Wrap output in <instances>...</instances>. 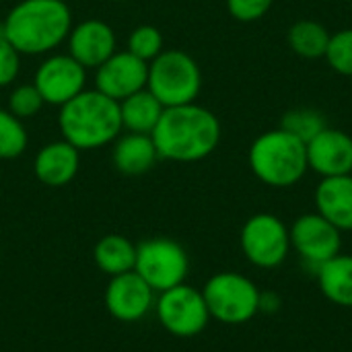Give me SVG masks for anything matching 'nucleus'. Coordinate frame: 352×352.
<instances>
[{"instance_id": "obj_1", "label": "nucleus", "mask_w": 352, "mask_h": 352, "mask_svg": "<svg viewBox=\"0 0 352 352\" xmlns=\"http://www.w3.org/2000/svg\"><path fill=\"white\" fill-rule=\"evenodd\" d=\"M151 136L159 159L194 163L206 159L219 146L221 122L210 109L194 101L177 107H165Z\"/></svg>"}, {"instance_id": "obj_2", "label": "nucleus", "mask_w": 352, "mask_h": 352, "mask_svg": "<svg viewBox=\"0 0 352 352\" xmlns=\"http://www.w3.org/2000/svg\"><path fill=\"white\" fill-rule=\"evenodd\" d=\"M72 29V14L60 0H21L10 8L0 31L25 56H43L62 45Z\"/></svg>"}, {"instance_id": "obj_3", "label": "nucleus", "mask_w": 352, "mask_h": 352, "mask_svg": "<svg viewBox=\"0 0 352 352\" xmlns=\"http://www.w3.org/2000/svg\"><path fill=\"white\" fill-rule=\"evenodd\" d=\"M58 126L64 140L78 151L105 146L122 132L120 101L103 95L97 89H85L60 107Z\"/></svg>"}, {"instance_id": "obj_4", "label": "nucleus", "mask_w": 352, "mask_h": 352, "mask_svg": "<svg viewBox=\"0 0 352 352\" xmlns=\"http://www.w3.org/2000/svg\"><path fill=\"white\" fill-rule=\"evenodd\" d=\"M252 173L270 188H291L309 169L307 144L283 128L260 134L250 146Z\"/></svg>"}, {"instance_id": "obj_5", "label": "nucleus", "mask_w": 352, "mask_h": 352, "mask_svg": "<svg viewBox=\"0 0 352 352\" xmlns=\"http://www.w3.org/2000/svg\"><path fill=\"white\" fill-rule=\"evenodd\" d=\"M146 89L163 107L194 103L202 89V72L198 62L182 50H163L148 64Z\"/></svg>"}, {"instance_id": "obj_6", "label": "nucleus", "mask_w": 352, "mask_h": 352, "mask_svg": "<svg viewBox=\"0 0 352 352\" xmlns=\"http://www.w3.org/2000/svg\"><path fill=\"white\" fill-rule=\"evenodd\" d=\"M210 318L227 326L248 324L260 311V289L239 272H219L202 289Z\"/></svg>"}, {"instance_id": "obj_7", "label": "nucleus", "mask_w": 352, "mask_h": 352, "mask_svg": "<svg viewBox=\"0 0 352 352\" xmlns=\"http://www.w3.org/2000/svg\"><path fill=\"white\" fill-rule=\"evenodd\" d=\"M134 272H138L155 293H163L186 283L190 260L186 250L177 241L155 237L136 245Z\"/></svg>"}, {"instance_id": "obj_8", "label": "nucleus", "mask_w": 352, "mask_h": 352, "mask_svg": "<svg viewBox=\"0 0 352 352\" xmlns=\"http://www.w3.org/2000/svg\"><path fill=\"white\" fill-rule=\"evenodd\" d=\"M155 311L161 326L177 338L198 336L210 322L202 291L186 283L159 293L155 299Z\"/></svg>"}, {"instance_id": "obj_9", "label": "nucleus", "mask_w": 352, "mask_h": 352, "mask_svg": "<svg viewBox=\"0 0 352 352\" xmlns=\"http://www.w3.org/2000/svg\"><path fill=\"white\" fill-rule=\"evenodd\" d=\"M239 245L250 264L270 270L278 268L287 260L291 237L287 225L278 217L260 212L245 221L239 235Z\"/></svg>"}, {"instance_id": "obj_10", "label": "nucleus", "mask_w": 352, "mask_h": 352, "mask_svg": "<svg viewBox=\"0 0 352 352\" xmlns=\"http://www.w3.org/2000/svg\"><path fill=\"white\" fill-rule=\"evenodd\" d=\"M289 237L291 248L301 256V260L316 268L338 256L342 248V231L318 212L301 214L289 229Z\"/></svg>"}, {"instance_id": "obj_11", "label": "nucleus", "mask_w": 352, "mask_h": 352, "mask_svg": "<svg viewBox=\"0 0 352 352\" xmlns=\"http://www.w3.org/2000/svg\"><path fill=\"white\" fill-rule=\"evenodd\" d=\"M33 85L45 103L62 107L85 91L87 68L70 54H54L39 64Z\"/></svg>"}, {"instance_id": "obj_12", "label": "nucleus", "mask_w": 352, "mask_h": 352, "mask_svg": "<svg viewBox=\"0 0 352 352\" xmlns=\"http://www.w3.org/2000/svg\"><path fill=\"white\" fill-rule=\"evenodd\" d=\"M146 82H148V62L136 58L128 50L116 52L97 68L95 74V89L116 101H122L146 89Z\"/></svg>"}, {"instance_id": "obj_13", "label": "nucleus", "mask_w": 352, "mask_h": 352, "mask_svg": "<svg viewBox=\"0 0 352 352\" xmlns=\"http://www.w3.org/2000/svg\"><path fill=\"white\" fill-rule=\"evenodd\" d=\"M105 307L120 322H138L155 307V291L134 270L118 274L105 289Z\"/></svg>"}, {"instance_id": "obj_14", "label": "nucleus", "mask_w": 352, "mask_h": 352, "mask_svg": "<svg viewBox=\"0 0 352 352\" xmlns=\"http://www.w3.org/2000/svg\"><path fill=\"white\" fill-rule=\"evenodd\" d=\"M307 163L322 179L352 175V136L344 130L326 126L307 142Z\"/></svg>"}, {"instance_id": "obj_15", "label": "nucleus", "mask_w": 352, "mask_h": 352, "mask_svg": "<svg viewBox=\"0 0 352 352\" xmlns=\"http://www.w3.org/2000/svg\"><path fill=\"white\" fill-rule=\"evenodd\" d=\"M68 54L85 68H99L107 58L118 52L113 29L99 19H87L70 29Z\"/></svg>"}, {"instance_id": "obj_16", "label": "nucleus", "mask_w": 352, "mask_h": 352, "mask_svg": "<svg viewBox=\"0 0 352 352\" xmlns=\"http://www.w3.org/2000/svg\"><path fill=\"white\" fill-rule=\"evenodd\" d=\"M80 167V151L70 142L56 140L39 148L33 169L41 184L50 188H62L70 184Z\"/></svg>"}, {"instance_id": "obj_17", "label": "nucleus", "mask_w": 352, "mask_h": 352, "mask_svg": "<svg viewBox=\"0 0 352 352\" xmlns=\"http://www.w3.org/2000/svg\"><path fill=\"white\" fill-rule=\"evenodd\" d=\"M316 212L338 231H352V175L324 177L314 194Z\"/></svg>"}, {"instance_id": "obj_18", "label": "nucleus", "mask_w": 352, "mask_h": 352, "mask_svg": "<svg viewBox=\"0 0 352 352\" xmlns=\"http://www.w3.org/2000/svg\"><path fill=\"white\" fill-rule=\"evenodd\" d=\"M159 153L151 134L128 132L113 144V165L124 175H142L157 163Z\"/></svg>"}, {"instance_id": "obj_19", "label": "nucleus", "mask_w": 352, "mask_h": 352, "mask_svg": "<svg viewBox=\"0 0 352 352\" xmlns=\"http://www.w3.org/2000/svg\"><path fill=\"white\" fill-rule=\"evenodd\" d=\"M163 111L165 107L148 89H142L120 101L122 128L136 134H153Z\"/></svg>"}, {"instance_id": "obj_20", "label": "nucleus", "mask_w": 352, "mask_h": 352, "mask_svg": "<svg viewBox=\"0 0 352 352\" xmlns=\"http://www.w3.org/2000/svg\"><path fill=\"white\" fill-rule=\"evenodd\" d=\"M322 295L340 307H352V256L338 254L318 268Z\"/></svg>"}, {"instance_id": "obj_21", "label": "nucleus", "mask_w": 352, "mask_h": 352, "mask_svg": "<svg viewBox=\"0 0 352 352\" xmlns=\"http://www.w3.org/2000/svg\"><path fill=\"white\" fill-rule=\"evenodd\" d=\"M95 264L109 278L118 274H126L134 270L136 264V245L124 235H105L97 241L93 250Z\"/></svg>"}, {"instance_id": "obj_22", "label": "nucleus", "mask_w": 352, "mask_h": 352, "mask_svg": "<svg viewBox=\"0 0 352 352\" xmlns=\"http://www.w3.org/2000/svg\"><path fill=\"white\" fill-rule=\"evenodd\" d=\"M330 35L332 33L322 23L311 19H301L291 25L287 33V41L297 56L305 60H318L326 56Z\"/></svg>"}, {"instance_id": "obj_23", "label": "nucleus", "mask_w": 352, "mask_h": 352, "mask_svg": "<svg viewBox=\"0 0 352 352\" xmlns=\"http://www.w3.org/2000/svg\"><path fill=\"white\" fill-rule=\"evenodd\" d=\"M326 126H328L326 118L322 116V111H318L314 107H297V109H291V111H287L283 116V122H280V128L283 130H287L295 138L303 140L305 144L309 140H314Z\"/></svg>"}, {"instance_id": "obj_24", "label": "nucleus", "mask_w": 352, "mask_h": 352, "mask_svg": "<svg viewBox=\"0 0 352 352\" xmlns=\"http://www.w3.org/2000/svg\"><path fill=\"white\" fill-rule=\"evenodd\" d=\"M27 148V130L23 120L8 109H0V159H14Z\"/></svg>"}, {"instance_id": "obj_25", "label": "nucleus", "mask_w": 352, "mask_h": 352, "mask_svg": "<svg viewBox=\"0 0 352 352\" xmlns=\"http://www.w3.org/2000/svg\"><path fill=\"white\" fill-rule=\"evenodd\" d=\"M128 52L144 62H153L163 52V35L153 25L136 27L128 37Z\"/></svg>"}, {"instance_id": "obj_26", "label": "nucleus", "mask_w": 352, "mask_h": 352, "mask_svg": "<svg viewBox=\"0 0 352 352\" xmlns=\"http://www.w3.org/2000/svg\"><path fill=\"white\" fill-rule=\"evenodd\" d=\"M324 58L328 60L334 72L342 76H352V29H342L330 35V43Z\"/></svg>"}, {"instance_id": "obj_27", "label": "nucleus", "mask_w": 352, "mask_h": 352, "mask_svg": "<svg viewBox=\"0 0 352 352\" xmlns=\"http://www.w3.org/2000/svg\"><path fill=\"white\" fill-rule=\"evenodd\" d=\"M43 97L39 95L37 87L31 85H19L12 89L10 97H8V111L12 116H16L19 120H27L39 113V109L43 107Z\"/></svg>"}, {"instance_id": "obj_28", "label": "nucleus", "mask_w": 352, "mask_h": 352, "mask_svg": "<svg viewBox=\"0 0 352 352\" xmlns=\"http://www.w3.org/2000/svg\"><path fill=\"white\" fill-rule=\"evenodd\" d=\"M19 70H21V54L0 31V87H8L10 82H14Z\"/></svg>"}, {"instance_id": "obj_29", "label": "nucleus", "mask_w": 352, "mask_h": 352, "mask_svg": "<svg viewBox=\"0 0 352 352\" xmlns=\"http://www.w3.org/2000/svg\"><path fill=\"white\" fill-rule=\"evenodd\" d=\"M274 0H227V8L233 19L241 23H254L262 19L270 8Z\"/></svg>"}, {"instance_id": "obj_30", "label": "nucleus", "mask_w": 352, "mask_h": 352, "mask_svg": "<svg viewBox=\"0 0 352 352\" xmlns=\"http://www.w3.org/2000/svg\"><path fill=\"white\" fill-rule=\"evenodd\" d=\"M113 2H126V0H113Z\"/></svg>"}, {"instance_id": "obj_31", "label": "nucleus", "mask_w": 352, "mask_h": 352, "mask_svg": "<svg viewBox=\"0 0 352 352\" xmlns=\"http://www.w3.org/2000/svg\"><path fill=\"white\" fill-rule=\"evenodd\" d=\"M60 2H68V0H60Z\"/></svg>"}]
</instances>
